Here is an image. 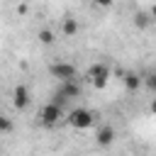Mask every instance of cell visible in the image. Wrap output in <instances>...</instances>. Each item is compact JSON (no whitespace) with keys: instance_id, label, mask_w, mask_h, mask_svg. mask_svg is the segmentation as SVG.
<instances>
[{"instance_id":"obj_1","label":"cell","mask_w":156,"mask_h":156,"mask_svg":"<svg viewBox=\"0 0 156 156\" xmlns=\"http://www.w3.org/2000/svg\"><path fill=\"white\" fill-rule=\"evenodd\" d=\"M66 122H68L73 129L85 132V129H90V127L95 124V115H93L88 107H73V110L66 112Z\"/></svg>"},{"instance_id":"obj_2","label":"cell","mask_w":156,"mask_h":156,"mask_svg":"<svg viewBox=\"0 0 156 156\" xmlns=\"http://www.w3.org/2000/svg\"><path fill=\"white\" fill-rule=\"evenodd\" d=\"M80 93H83V88H80V80H78V78H73V80H61V83H58V90L54 93L51 100L58 102V105H66V102L80 98Z\"/></svg>"},{"instance_id":"obj_3","label":"cell","mask_w":156,"mask_h":156,"mask_svg":"<svg viewBox=\"0 0 156 156\" xmlns=\"http://www.w3.org/2000/svg\"><path fill=\"white\" fill-rule=\"evenodd\" d=\"M61 119H66V112H63V105H58V102H46L41 110H39V122L44 124V127H56Z\"/></svg>"},{"instance_id":"obj_4","label":"cell","mask_w":156,"mask_h":156,"mask_svg":"<svg viewBox=\"0 0 156 156\" xmlns=\"http://www.w3.org/2000/svg\"><path fill=\"white\" fill-rule=\"evenodd\" d=\"M110 76H112V71H110L107 63H93V66L88 68V80H90V85L98 88V90H102V88L110 83Z\"/></svg>"},{"instance_id":"obj_5","label":"cell","mask_w":156,"mask_h":156,"mask_svg":"<svg viewBox=\"0 0 156 156\" xmlns=\"http://www.w3.org/2000/svg\"><path fill=\"white\" fill-rule=\"evenodd\" d=\"M49 73H51L58 83H61V80H73V78H78V68H76L73 63H68V61H56V63H51Z\"/></svg>"},{"instance_id":"obj_6","label":"cell","mask_w":156,"mask_h":156,"mask_svg":"<svg viewBox=\"0 0 156 156\" xmlns=\"http://www.w3.org/2000/svg\"><path fill=\"white\" fill-rule=\"evenodd\" d=\"M29 100H32L29 88L27 85H15V90H12V107L15 110H27Z\"/></svg>"},{"instance_id":"obj_7","label":"cell","mask_w":156,"mask_h":156,"mask_svg":"<svg viewBox=\"0 0 156 156\" xmlns=\"http://www.w3.org/2000/svg\"><path fill=\"white\" fill-rule=\"evenodd\" d=\"M95 141H98V146H110V144L115 141V127H110V124L98 127V132H95Z\"/></svg>"},{"instance_id":"obj_8","label":"cell","mask_w":156,"mask_h":156,"mask_svg":"<svg viewBox=\"0 0 156 156\" xmlns=\"http://www.w3.org/2000/svg\"><path fill=\"white\" fill-rule=\"evenodd\" d=\"M122 83H124V88H127V90H136V88H141V85H144L141 76H139V73H134V71H127V73L122 76Z\"/></svg>"},{"instance_id":"obj_9","label":"cell","mask_w":156,"mask_h":156,"mask_svg":"<svg viewBox=\"0 0 156 156\" xmlns=\"http://www.w3.org/2000/svg\"><path fill=\"white\" fill-rule=\"evenodd\" d=\"M78 20H73V17H63L61 20V34L63 37H76L78 34Z\"/></svg>"},{"instance_id":"obj_10","label":"cell","mask_w":156,"mask_h":156,"mask_svg":"<svg viewBox=\"0 0 156 156\" xmlns=\"http://www.w3.org/2000/svg\"><path fill=\"white\" fill-rule=\"evenodd\" d=\"M37 39H39L44 46H51V44L56 41V32H54V29H39V32H37Z\"/></svg>"},{"instance_id":"obj_11","label":"cell","mask_w":156,"mask_h":156,"mask_svg":"<svg viewBox=\"0 0 156 156\" xmlns=\"http://www.w3.org/2000/svg\"><path fill=\"white\" fill-rule=\"evenodd\" d=\"M149 20H151V15H146V12H136V15H134V24H136L139 29L149 27Z\"/></svg>"},{"instance_id":"obj_12","label":"cell","mask_w":156,"mask_h":156,"mask_svg":"<svg viewBox=\"0 0 156 156\" xmlns=\"http://www.w3.org/2000/svg\"><path fill=\"white\" fill-rule=\"evenodd\" d=\"M7 132H12V119L0 112V134H7Z\"/></svg>"},{"instance_id":"obj_13","label":"cell","mask_w":156,"mask_h":156,"mask_svg":"<svg viewBox=\"0 0 156 156\" xmlns=\"http://www.w3.org/2000/svg\"><path fill=\"white\" fill-rule=\"evenodd\" d=\"M144 85H146L151 93H156V71H151V73L144 78Z\"/></svg>"},{"instance_id":"obj_14","label":"cell","mask_w":156,"mask_h":156,"mask_svg":"<svg viewBox=\"0 0 156 156\" xmlns=\"http://www.w3.org/2000/svg\"><path fill=\"white\" fill-rule=\"evenodd\" d=\"M93 2H95L98 7H112V2H115V0H93Z\"/></svg>"},{"instance_id":"obj_15","label":"cell","mask_w":156,"mask_h":156,"mask_svg":"<svg viewBox=\"0 0 156 156\" xmlns=\"http://www.w3.org/2000/svg\"><path fill=\"white\" fill-rule=\"evenodd\" d=\"M149 110L156 115V93H154V98H151V105H149Z\"/></svg>"},{"instance_id":"obj_16","label":"cell","mask_w":156,"mask_h":156,"mask_svg":"<svg viewBox=\"0 0 156 156\" xmlns=\"http://www.w3.org/2000/svg\"><path fill=\"white\" fill-rule=\"evenodd\" d=\"M149 15H151V20H156V5H154V7L149 10Z\"/></svg>"},{"instance_id":"obj_17","label":"cell","mask_w":156,"mask_h":156,"mask_svg":"<svg viewBox=\"0 0 156 156\" xmlns=\"http://www.w3.org/2000/svg\"><path fill=\"white\" fill-rule=\"evenodd\" d=\"M15 2H24V0H15Z\"/></svg>"}]
</instances>
